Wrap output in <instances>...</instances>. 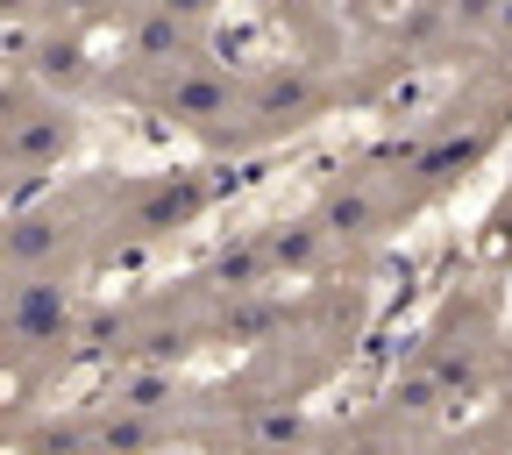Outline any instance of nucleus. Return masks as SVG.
I'll return each mask as SVG.
<instances>
[{
	"label": "nucleus",
	"mask_w": 512,
	"mask_h": 455,
	"mask_svg": "<svg viewBox=\"0 0 512 455\" xmlns=\"http://www.w3.org/2000/svg\"><path fill=\"white\" fill-rule=\"evenodd\" d=\"M171 107H221V86H214V79H185V86L171 93Z\"/></svg>",
	"instance_id": "f257e3e1"
},
{
	"label": "nucleus",
	"mask_w": 512,
	"mask_h": 455,
	"mask_svg": "<svg viewBox=\"0 0 512 455\" xmlns=\"http://www.w3.org/2000/svg\"><path fill=\"white\" fill-rule=\"evenodd\" d=\"M43 72H57V79H79V43H43Z\"/></svg>",
	"instance_id": "f03ea898"
},
{
	"label": "nucleus",
	"mask_w": 512,
	"mask_h": 455,
	"mask_svg": "<svg viewBox=\"0 0 512 455\" xmlns=\"http://www.w3.org/2000/svg\"><path fill=\"white\" fill-rule=\"evenodd\" d=\"M157 8H164V22H207L214 0H157Z\"/></svg>",
	"instance_id": "7ed1b4c3"
},
{
	"label": "nucleus",
	"mask_w": 512,
	"mask_h": 455,
	"mask_svg": "<svg viewBox=\"0 0 512 455\" xmlns=\"http://www.w3.org/2000/svg\"><path fill=\"white\" fill-rule=\"evenodd\" d=\"M64 8H79V15H93V8H100V0H64Z\"/></svg>",
	"instance_id": "20e7f679"
},
{
	"label": "nucleus",
	"mask_w": 512,
	"mask_h": 455,
	"mask_svg": "<svg viewBox=\"0 0 512 455\" xmlns=\"http://www.w3.org/2000/svg\"><path fill=\"white\" fill-rule=\"evenodd\" d=\"M0 8H22V0H0Z\"/></svg>",
	"instance_id": "39448f33"
}]
</instances>
